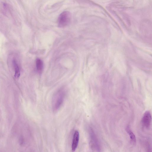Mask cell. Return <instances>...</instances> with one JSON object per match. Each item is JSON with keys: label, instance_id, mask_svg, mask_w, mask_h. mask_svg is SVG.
<instances>
[{"label": "cell", "instance_id": "1", "mask_svg": "<svg viewBox=\"0 0 152 152\" xmlns=\"http://www.w3.org/2000/svg\"><path fill=\"white\" fill-rule=\"evenodd\" d=\"M66 92L64 89L59 90L54 95L52 102V107L54 111L58 110L61 107L64 101Z\"/></svg>", "mask_w": 152, "mask_h": 152}, {"label": "cell", "instance_id": "2", "mask_svg": "<svg viewBox=\"0 0 152 152\" xmlns=\"http://www.w3.org/2000/svg\"><path fill=\"white\" fill-rule=\"evenodd\" d=\"M71 19V15L67 11L63 12L58 17V23L59 27H64L69 24Z\"/></svg>", "mask_w": 152, "mask_h": 152}, {"label": "cell", "instance_id": "3", "mask_svg": "<svg viewBox=\"0 0 152 152\" xmlns=\"http://www.w3.org/2000/svg\"><path fill=\"white\" fill-rule=\"evenodd\" d=\"M90 145L91 149L94 151H99L100 148L97 137L92 128L89 130Z\"/></svg>", "mask_w": 152, "mask_h": 152}, {"label": "cell", "instance_id": "4", "mask_svg": "<svg viewBox=\"0 0 152 152\" xmlns=\"http://www.w3.org/2000/svg\"><path fill=\"white\" fill-rule=\"evenodd\" d=\"M151 116L150 111H146L144 114L141 120L142 126L146 129H149L151 126Z\"/></svg>", "mask_w": 152, "mask_h": 152}, {"label": "cell", "instance_id": "5", "mask_svg": "<svg viewBox=\"0 0 152 152\" xmlns=\"http://www.w3.org/2000/svg\"><path fill=\"white\" fill-rule=\"evenodd\" d=\"M79 139V132L77 130H76L73 134L72 144V149L73 151H75L77 148Z\"/></svg>", "mask_w": 152, "mask_h": 152}, {"label": "cell", "instance_id": "6", "mask_svg": "<svg viewBox=\"0 0 152 152\" xmlns=\"http://www.w3.org/2000/svg\"><path fill=\"white\" fill-rule=\"evenodd\" d=\"M36 66L37 72L39 74L42 72L43 69V63L39 58H37L36 61Z\"/></svg>", "mask_w": 152, "mask_h": 152}, {"label": "cell", "instance_id": "7", "mask_svg": "<svg viewBox=\"0 0 152 152\" xmlns=\"http://www.w3.org/2000/svg\"><path fill=\"white\" fill-rule=\"evenodd\" d=\"M13 67L15 70L14 76L16 78H18L20 75V71L18 65L15 59H14L12 60Z\"/></svg>", "mask_w": 152, "mask_h": 152}, {"label": "cell", "instance_id": "8", "mask_svg": "<svg viewBox=\"0 0 152 152\" xmlns=\"http://www.w3.org/2000/svg\"><path fill=\"white\" fill-rule=\"evenodd\" d=\"M126 131L129 134L131 141L134 143L136 142L135 136L133 132L130 130L129 126L126 128Z\"/></svg>", "mask_w": 152, "mask_h": 152}]
</instances>
